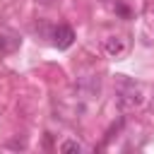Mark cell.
Segmentation results:
<instances>
[{
	"mask_svg": "<svg viewBox=\"0 0 154 154\" xmlns=\"http://www.w3.org/2000/svg\"><path fill=\"white\" fill-rule=\"evenodd\" d=\"M123 48H125V46H123V41H120L118 36H111V38L106 41V51H108L111 55H120Z\"/></svg>",
	"mask_w": 154,
	"mask_h": 154,
	"instance_id": "4",
	"label": "cell"
},
{
	"mask_svg": "<svg viewBox=\"0 0 154 154\" xmlns=\"http://www.w3.org/2000/svg\"><path fill=\"white\" fill-rule=\"evenodd\" d=\"M142 101H144L142 87L132 79H123L120 87H118V106L123 111H132V108H140Z\"/></svg>",
	"mask_w": 154,
	"mask_h": 154,
	"instance_id": "1",
	"label": "cell"
},
{
	"mask_svg": "<svg viewBox=\"0 0 154 154\" xmlns=\"http://www.w3.org/2000/svg\"><path fill=\"white\" fill-rule=\"evenodd\" d=\"M72 41H75V31H72V26L60 24V26H55V29H53V43H55L60 51L70 48V46H72Z\"/></svg>",
	"mask_w": 154,
	"mask_h": 154,
	"instance_id": "2",
	"label": "cell"
},
{
	"mask_svg": "<svg viewBox=\"0 0 154 154\" xmlns=\"http://www.w3.org/2000/svg\"><path fill=\"white\" fill-rule=\"evenodd\" d=\"M60 152H82V144L75 142V140H67V142L60 144Z\"/></svg>",
	"mask_w": 154,
	"mask_h": 154,
	"instance_id": "5",
	"label": "cell"
},
{
	"mask_svg": "<svg viewBox=\"0 0 154 154\" xmlns=\"http://www.w3.org/2000/svg\"><path fill=\"white\" fill-rule=\"evenodd\" d=\"M17 46H19V38H17L14 34H7V31H2V34H0V55L12 53Z\"/></svg>",
	"mask_w": 154,
	"mask_h": 154,
	"instance_id": "3",
	"label": "cell"
},
{
	"mask_svg": "<svg viewBox=\"0 0 154 154\" xmlns=\"http://www.w3.org/2000/svg\"><path fill=\"white\" fill-rule=\"evenodd\" d=\"M101 2H111V0H101Z\"/></svg>",
	"mask_w": 154,
	"mask_h": 154,
	"instance_id": "6",
	"label": "cell"
}]
</instances>
